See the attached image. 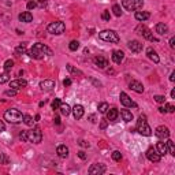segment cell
Wrapping results in <instances>:
<instances>
[{"instance_id":"obj_42","label":"cell","mask_w":175,"mask_h":175,"mask_svg":"<svg viewBox=\"0 0 175 175\" xmlns=\"http://www.w3.org/2000/svg\"><path fill=\"white\" fill-rule=\"evenodd\" d=\"M164 110H166V112H170V114H173V112L175 111V107H174L173 104H166Z\"/></svg>"},{"instance_id":"obj_27","label":"cell","mask_w":175,"mask_h":175,"mask_svg":"<svg viewBox=\"0 0 175 175\" xmlns=\"http://www.w3.org/2000/svg\"><path fill=\"white\" fill-rule=\"evenodd\" d=\"M120 115H122V118H123L125 122H131V120H133V114H131V111L120 110Z\"/></svg>"},{"instance_id":"obj_39","label":"cell","mask_w":175,"mask_h":175,"mask_svg":"<svg viewBox=\"0 0 175 175\" xmlns=\"http://www.w3.org/2000/svg\"><path fill=\"white\" fill-rule=\"evenodd\" d=\"M60 104H62V101H60V98H55L54 101H52V110H59V107H60Z\"/></svg>"},{"instance_id":"obj_21","label":"cell","mask_w":175,"mask_h":175,"mask_svg":"<svg viewBox=\"0 0 175 175\" xmlns=\"http://www.w3.org/2000/svg\"><path fill=\"white\" fill-rule=\"evenodd\" d=\"M56 153H58L59 157L66 159V157L68 156V148L66 147V145H59V147L56 148Z\"/></svg>"},{"instance_id":"obj_56","label":"cell","mask_w":175,"mask_h":175,"mask_svg":"<svg viewBox=\"0 0 175 175\" xmlns=\"http://www.w3.org/2000/svg\"><path fill=\"white\" fill-rule=\"evenodd\" d=\"M171 97L175 98V89H173V90H171Z\"/></svg>"},{"instance_id":"obj_52","label":"cell","mask_w":175,"mask_h":175,"mask_svg":"<svg viewBox=\"0 0 175 175\" xmlns=\"http://www.w3.org/2000/svg\"><path fill=\"white\" fill-rule=\"evenodd\" d=\"M54 122H55V125H60V118H59V116H55V118H54Z\"/></svg>"},{"instance_id":"obj_53","label":"cell","mask_w":175,"mask_h":175,"mask_svg":"<svg viewBox=\"0 0 175 175\" xmlns=\"http://www.w3.org/2000/svg\"><path fill=\"white\" fill-rule=\"evenodd\" d=\"M170 81H171V82H174V81H175V71L171 72V75H170Z\"/></svg>"},{"instance_id":"obj_35","label":"cell","mask_w":175,"mask_h":175,"mask_svg":"<svg viewBox=\"0 0 175 175\" xmlns=\"http://www.w3.org/2000/svg\"><path fill=\"white\" fill-rule=\"evenodd\" d=\"M12 67H14V60L8 59V60H6V62H4V70H6V71H10Z\"/></svg>"},{"instance_id":"obj_8","label":"cell","mask_w":175,"mask_h":175,"mask_svg":"<svg viewBox=\"0 0 175 175\" xmlns=\"http://www.w3.org/2000/svg\"><path fill=\"white\" fill-rule=\"evenodd\" d=\"M135 33H137V34H140V36H142L144 38H147V40H149V41H153V42H157V41H159L156 37H153V33L151 32V29H148L147 26H144V25L137 26V29H135Z\"/></svg>"},{"instance_id":"obj_12","label":"cell","mask_w":175,"mask_h":175,"mask_svg":"<svg viewBox=\"0 0 175 175\" xmlns=\"http://www.w3.org/2000/svg\"><path fill=\"white\" fill-rule=\"evenodd\" d=\"M119 98H120V103L125 105V107H137V104L134 103L133 100H131L129 96L125 93V92H120V94H119Z\"/></svg>"},{"instance_id":"obj_9","label":"cell","mask_w":175,"mask_h":175,"mask_svg":"<svg viewBox=\"0 0 175 175\" xmlns=\"http://www.w3.org/2000/svg\"><path fill=\"white\" fill-rule=\"evenodd\" d=\"M105 170H107V168H105L104 164H101V163H96V164H92L88 173L90 174V175H101V174H104V173H105Z\"/></svg>"},{"instance_id":"obj_20","label":"cell","mask_w":175,"mask_h":175,"mask_svg":"<svg viewBox=\"0 0 175 175\" xmlns=\"http://www.w3.org/2000/svg\"><path fill=\"white\" fill-rule=\"evenodd\" d=\"M123 59H125V54H123V51H114L112 52V60L115 62L116 64H120L122 62H123Z\"/></svg>"},{"instance_id":"obj_24","label":"cell","mask_w":175,"mask_h":175,"mask_svg":"<svg viewBox=\"0 0 175 175\" xmlns=\"http://www.w3.org/2000/svg\"><path fill=\"white\" fill-rule=\"evenodd\" d=\"M155 30H156L157 34L163 36V34H166V33L168 32V26L164 24V22H159V24L155 26Z\"/></svg>"},{"instance_id":"obj_7","label":"cell","mask_w":175,"mask_h":175,"mask_svg":"<svg viewBox=\"0 0 175 175\" xmlns=\"http://www.w3.org/2000/svg\"><path fill=\"white\" fill-rule=\"evenodd\" d=\"M122 6L127 11H135V10L142 8L144 0H122Z\"/></svg>"},{"instance_id":"obj_19","label":"cell","mask_w":175,"mask_h":175,"mask_svg":"<svg viewBox=\"0 0 175 175\" xmlns=\"http://www.w3.org/2000/svg\"><path fill=\"white\" fill-rule=\"evenodd\" d=\"M26 85H28V82H26L25 80H15V81H11L10 82V88H12V89H24L26 88Z\"/></svg>"},{"instance_id":"obj_22","label":"cell","mask_w":175,"mask_h":175,"mask_svg":"<svg viewBox=\"0 0 175 175\" xmlns=\"http://www.w3.org/2000/svg\"><path fill=\"white\" fill-rule=\"evenodd\" d=\"M147 55H148V58L151 59L153 63H159L160 62V58H159V55L156 54V51H155L153 48H148L147 49Z\"/></svg>"},{"instance_id":"obj_41","label":"cell","mask_w":175,"mask_h":175,"mask_svg":"<svg viewBox=\"0 0 175 175\" xmlns=\"http://www.w3.org/2000/svg\"><path fill=\"white\" fill-rule=\"evenodd\" d=\"M155 101H156V103H160V104H163V103H166V97H164V96H160V94H156L155 96Z\"/></svg>"},{"instance_id":"obj_3","label":"cell","mask_w":175,"mask_h":175,"mask_svg":"<svg viewBox=\"0 0 175 175\" xmlns=\"http://www.w3.org/2000/svg\"><path fill=\"white\" fill-rule=\"evenodd\" d=\"M4 119L12 125H18L24 122V115L15 108H11V110H7L4 112Z\"/></svg>"},{"instance_id":"obj_11","label":"cell","mask_w":175,"mask_h":175,"mask_svg":"<svg viewBox=\"0 0 175 175\" xmlns=\"http://www.w3.org/2000/svg\"><path fill=\"white\" fill-rule=\"evenodd\" d=\"M147 157L148 160H151L152 163H159L161 160V156L159 155V152L156 149H153V148H149V149L147 151Z\"/></svg>"},{"instance_id":"obj_48","label":"cell","mask_w":175,"mask_h":175,"mask_svg":"<svg viewBox=\"0 0 175 175\" xmlns=\"http://www.w3.org/2000/svg\"><path fill=\"white\" fill-rule=\"evenodd\" d=\"M107 126H108V120H101L100 129H107Z\"/></svg>"},{"instance_id":"obj_55","label":"cell","mask_w":175,"mask_h":175,"mask_svg":"<svg viewBox=\"0 0 175 175\" xmlns=\"http://www.w3.org/2000/svg\"><path fill=\"white\" fill-rule=\"evenodd\" d=\"M157 110H159V112H160V114H166V110H164L163 107H159V108H157Z\"/></svg>"},{"instance_id":"obj_36","label":"cell","mask_w":175,"mask_h":175,"mask_svg":"<svg viewBox=\"0 0 175 175\" xmlns=\"http://www.w3.org/2000/svg\"><path fill=\"white\" fill-rule=\"evenodd\" d=\"M112 159H114L115 161H120L122 160V153L119 151H114L112 152Z\"/></svg>"},{"instance_id":"obj_54","label":"cell","mask_w":175,"mask_h":175,"mask_svg":"<svg viewBox=\"0 0 175 175\" xmlns=\"http://www.w3.org/2000/svg\"><path fill=\"white\" fill-rule=\"evenodd\" d=\"M89 120H90L92 123H94V122H96V116H94V115H89Z\"/></svg>"},{"instance_id":"obj_57","label":"cell","mask_w":175,"mask_h":175,"mask_svg":"<svg viewBox=\"0 0 175 175\" xmlns=\"http://www.w3.org/2000/svg\"><path fill=\"white\" fill-rule=\"evenodd\" d=\"M38 2H40V3H45V0H38Z\"/></svg>"},{"instance_id":"obj_16","label":"cell","mask_w":175,"mask_h":175,"mask_svg":"<svg viewBox=\"0 0 175 175\" xmlns=\"http://www.w3.org/2000/svg\"><path fill=\"white\" fill-rule=\"evenodd\" d=\"M71 111H72V115H74L75 119H81V118L84 116V114H85V110H84V107H82L81 104H75Z\"/></svg>"},{"instance_id":"obj_46","label":"cell","mask_w":175,"mask_h":175,"mask_svg":"<svg viewBox=\"0 0 175 175\" xmlns=\"http://www.w3.org/2000/svg\"><path fill=\"white\" fill-rule=\"evenodd\" d=\"M78 157H80V159H82V160H86V153H85V152L84 151H80V152H78Z\"/></svg>"},{"instance_id":"obj_44","label":"cell","mask_w":175,"mask_h":175,"mask_svg":"<svg viewBox=\"0 0 175 175\" xmlns=\"http://www.w3.org/2000/svg\"><path fill=\"white\" fill-rule=\"evenodd\" d=\"M0 159H2V160H0V164H8V157L6 156L4 153L0 155Z\"/></svg>"},{"instance_id":"obj_17","label":"cell","mask_w":175,"mask_h":175,"mask_svg":"<svg viewBox=\"0 0 175 175\" xmlns=\"http://www.w3.org/2000/svg\"><path fill=\"white\" fill-rule=\"evenodd\" d=\"M40 88L41 90H45V92H51L52 89L55 88V82L51 81V80H44L40 82Z\"/></svg>"},{"instance_id":"obj_23","label":"cell","mask_w":175,"mask_h":175,"mask_svg":"<svg viewBox=\"0 0 175 175\" xmlns=\"http://www.w3.org/2000/svg\"><path fill=\"white\" fill-rule=\"evenodd\" d=\"M156 151L159 152L160 156H164V155H167V153H168V147H167V144L163 142V141H159V142H157V145H156Z\"/></svg>"},{"instance_id":"obj_50","label":"cell","mask_w":175,"mask_h":175,"mask_svg":"<svg viewBox=\"0 0 175 175\" xmlns=\"http://www.w3.org/2000/svg\"><path fill=\"white\" fill-rule=\"evenodd\" d=\"M170 47H171V48H175V38H174V37L170 38Z\"/></svg>"},{"instance_id":"obj_40","label":"cell","mask_w":175,"mask_h":175,"mask_svg":"<svg viewBox=\"0 0 175 175\" xmlns=\"http://www.w3.org/2000/svg\"><path fill=\"white\" fill-rule=\"evenodd\" d=\"M101 19L105 21V22H110V19H111L110 11H103V14H101Z\"/></svg>"},{"instance_id":"obj_1","label":"cell","mask_w":175,"mask_h":175,"mask_svg":"<svg viewBox=\"0 0 175 175\" xmlns=\"http://www.w3.org/2000/svg\"><path fill=\"white\" fill-rule=\"evenodd\" d=\"M19 138L25 142H33V144H40L42 140V133L38 127L33 130H22L19 134Z\"/></svg>"},{"instance_id":"obj_37","label":"cell","mask_w":175,"mask_h":175,"mask_svg":"<svg viewBox=\"0 0 175 175\" xmlns=\"http://www.w3.org/2000/svg\"><path fill=\"white\" fill-rule=\"evenodd\" d=\"M15 52H16V54H24V52H26V42L18 45V47L15 48Z\"/></svg>"},{"instance_id":"obj_29","label":"cell","mask_w":175,"mask_h":175,"mask_svg":"<svg viewBox=\"0 0 175 175\" xmlns=\"http://www.w3.org/2000/svg\"><path fill=\"white\" fill-rule=\"evenodd\" d=\"M67 70H68V72H71L72 75H80V77H82V71H80L78 68H75L74 66L67 64Z\"/></svg>"},{"instance_id":"obj_18","label":"cell","mask_w":175,"mask_h":175,"mask_svg":"<svg viewBox=\"0 0 175 175\" xmlns=\"http://www.w3.org/2000/svg\"><path fill=\"white\" fill-rule=\"evenodd\" d=\"M107 114V120L108 122H115L118 119V116H119V111L116 110V108H108V111L105 112Z\"/></svg>"},{"instance_id":"obj_25","label":"cell","mask_w":175,"mask_h":175,"mask_svg":"<svg viewBox=\"0 0 175 175\" xmlns=\"http://www.w3.org/2000/svg\"><path fill=\"white\" fill-rule=\"evenodd\" d=\"M18 18H19V21H21V22H25V24H29V22L33 21V15H32V12H29V11L21 12Z\"/></svg>"},{"instance_id":"obj_10","label":"cell","mask_w":175,"mask_h":175,"mask_svg":"<svg viewBox=\"0 0 175 175\" xmlns=\"http://www.w3.org/2000/svg\"><path fill=\"white\" fill-rule=\"evenodd\" d=\"M155 135H156L159 140H167V138L170 137V130H168V127H166V126H159L155 130Z\"/></svg>"},{"instance_id":"obj_26","label":"cell","mask_w":175,"mask_h":175,"mask_svg":"<svg viewBox=\"0 0 175 175\" xmlns=\"http://www.w3.org/2000/svg\"><path fill=\"white\" fill-rule=\"evenodd\" d=\"M135 19H137V21H140V22H144V21H147L148 18H149L151 16V14L148 11H137L135 12Z\"/></svg>"},{"instance_id":"obj_33","label":"cell","mask_w":175,"mask_h":175,"mask_svg":"<svg viewBox=\"0 0 175 175\" xmlns=\"http://www.w3.org/2000/svg\"><path fill=\"white\" fill-rule=\"evenodd\" d=\"M68 48H70V51H77V49L80 48V42L77 40H72L70 44H68Z\"/></svg>"},{"instance_id":"obj_31","label":"cell","mask_w":175,"mask_h":175,"mask_svg":"<svg viewBox=\"0 0 175 175\" xmlns=\"http://www.w3.org/2000/svg\"><path fill=\"white\" fill-rule=\"evenodd\" d=\"M7 81H10L8 71H6V72H3V74H0V85H2V84H6Z\"/></svg>"},{"instance_id":"obj_14","label":"cell","mask_w":175,"mask_h":175,"mask_svg":"<svg viewBox=\"0 0 175 175\" xmlns=\"http://www.w3.org/2000/svg\"><path fill=\"white\" fill-rule=\"evenodd\" d=\"M93 63L97 66V67H100V68H105L108 66V60L104 58V56H94L93 58Z\"/></svg>"},{"instance_id":"obj_43","label":"cell","mask_w":175,"mask_h":175,"mask_svg":"<svg viewBox=\"0 0 175 175\" xmlns=\"http://www.w3.org/2000/svg\"><path fill=\"white\" fill-rule=\"evenodd\" d=\"M26 7H28V10H34L36 7H37V3L30 0V2H28V6H26Z\"/></svg>"},{"instance_id":"obj_49","label":"cell","mask_w":175,"mask_h":175,"mask_svg":"<svg viewBox=\"0 0 175 175\" xmlns=\"http://www.w3.org/2000/svg\"><path fill=\"white\" fill-rule=\"evenodd\" d=\"M63 85H64V86H70V85H71V80H70V78H66V80H63Z\"/></svg>"},{"instance_id":"obj_15","label":"cell","mask_w":175,"mask_h":175,"mask_svg":"<svg viewBox=\"0 0 175 175\" xmlns=\"http://www.w3.org/2000/svg\"><path fill=\"white\" fill-rule=\"evenodd\" d=\"M129 88H130L131 90L137 92V93H142L144 92V85L141 84L140 81H130L129 82Z\"/></svg>"},{"instance_id":"obj_6","label":"cell","mask_w":175,"mask_h":175,"mask_svg":"<svg viewBox=\"0 0 175 175\" xmlns=\"http://www.w3.org/2000/svg\"><path fill=\"white\" fill-rule=\"evenodd\" d=\"M47 30H48V33H51V34H55V36L63 34L64 30H66V25H64L62 21H56V22H52V24L48 25Z\"/></svg>"},{"instance_id":"obj_4","label":"cell","mask_w":175,"mask_h":175,"mask_svg":"<svg viewBox=\"0 0 175 175\" xmlns=\"http://www.w3.org/2000/svg\"><path fill=\"white\" fill-rule=\"evenodd\" d=\"M137 131L141 135H145V137L152 135V129L149 127V125L147 123V116H145V115H141L140 119L137 122Z\"/></svg>"},{"instance_id":"obj_13","label":"cell","mask_w":175,"mask_h":175,"mask_svg":"<svg viewBox=\"0 0 175 175\" xmlns=\"http://www.w3.org/2000/svg\"><path fill=\"white\" fill-rule=\"evenodd\" d=\"M127 47H129V49H130L131 52H135V54H138V52L142 51V44H141L140 41H137V40H131V41H129Z\"/></svg>"},{"instance_id":"obj_45","label":"cell","mask_w":175,"mask_h":175,"mask_svg":"<svg viewBox=\"0 0 175 175\" xmlns=\"http://www.w3.org/2000/svg\"><path fill=\"white\" fill-rule=\"evenodd\" d=\"M6 96H16V89H8V90H6Z\"/></svg>"},{"instance_id":"obj_2","label":"cell","mask_w":175,"mask_h":175,"mask_svg":"<svg viewBox=\"0 0 175 175\" xmlns=\"http://www.w3.org/2000/svg\"><path fill=\"white\" fill-rule=\"evenodd\" d=\"M29 56L33 59H42L45 55L48 56H52V49L48 48L45 44H41V42H36L33 45V48L28 52Z\"/></svg>"},{"instance_id":"obj_47","label":"cell","mask_w":175,"mask_h":175,"mask_svg":"<svg viewBox=\"0 0 175 175\" xmlns=\"http://www.w3.org/2000/svg\"><path fill=\"white\" fill-rule=\"evenodd\" d=\"M81 145V147H84V148H89V142H86L85 140H80V142H78Z\"/></svg>"},{"instance_id":"obj_34","label":"cell","mask_w":175,"mask_h":175,"mask_svg":"<svg viewBox=\"0 0 175 175\" xmlns=\"http://www.w3.org/2000/svg\"><path fill=\"white\" fill-rule=\"evenodd\" d=\"M166 144H167V147H168V152H170L173 156H175V147H174V142H173L171 140H168Z\"/></svg>"},{"instance_id":"obj_32","label":"cell","mask_w":175,"mask_h":175,"mask_svg":"<svg viewBox=\"0 0 175 175\" xmlns=\"http://www.w3.org/2000/svg\"><path fill=\"white\" fill-rule=\"evenodd\" d=\"M108 104L107 103H100L98 104V112H100V114H105V112L108 111Z\"/></svg>"},{"instance_id":"obj_38","label":"cell","mask_w":175,"mask_h":175,"mask_svg":"<svg viewBox=\"0 0 175 175\" xmlns=\"http://www.w3.org/2000/svg\"><path fill=\"white\" fill-rule=\"evenodd\" d=\"M112 11H114V14L116 16H120L122 15V10H120V6L119 4H114V7H112Z\"/></svg>"},{"instance_id":"obj_5","label":"cell","mask_w":175,"mask_h":175,"mask_svg":"<svg viewBox=\"0 0 175 175\" xmlns=\"http://www.w3.org/2000/svg\"><path fill=\"white\" fill-rule=\"evenodd\" d=\"M98 37H100L101 40H104V41L114 42V44H116V42L120 41L119 36H118V33L115 30H103V32L98 33Z\"/></svg>"},{"instance_id":"obj_51","label":"cell","mask_w":175,"mask_h":175,"mask_svg":"<svg viewBox=\"0 0 175 175\" xmlns=\"http://www.w3.org/2000/svg\"><path fill=\"white\" fill-rule=\"evenodd\" d=\"M4 130H6V125L3 123L2 120H0V133H3V131H4Z\"/></svg>"},{"instance_id":"obj_30","label":"cell","mask_w":175,"mask_h":175,"mask_svg":"<svg viewBox=\"0 0 175 175\" xmlns=\"http://www.w3.org/2000/svg\"><path fill=\"white\" fill-rule=\"evenodd\" d=\"M24 123L26 126H33V123H34V120H33V118L30 115H24Z\"/></svg>"},{"instance_id":"obj_28","label":"cell","mask_w":175,"mask_h":175,"mask_svg":"<svg viewBox=\"0 0 175 175\" xmlns=\"http://www.w3.org/2000/svg\"><path fill=\"white\" fill-rule=\"evenodd\" d=\"M59 110H60V114H62V115H64V116L70 115V112H71V108H70V105H68L67 103H66V104L62 103V104H60V107H59Z\"/></svg>"}]
</instances>
